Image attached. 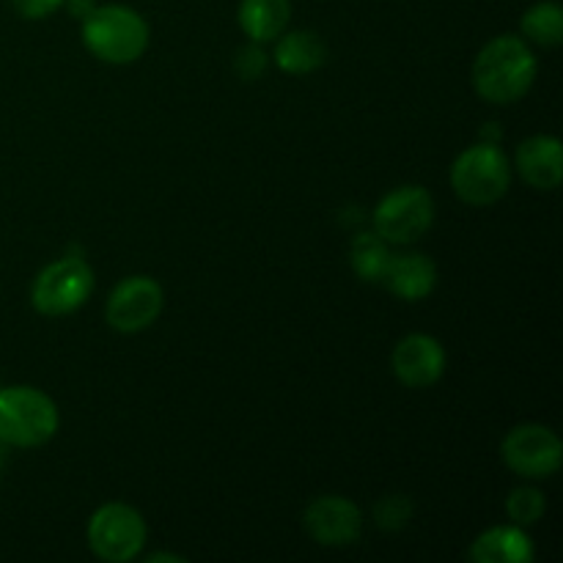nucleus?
Wrapping results in <instances>:
<instances>
[{
  "instance_id": "nucleus-1",
  "label": "nucleus",
  "mask_w": 563,
  "mask_h": 563,
  "mask_svg": "<svg viewBox=\"0 0 563 563\" xmlns=\"http://www.w3.org/2000/svg\"><path fill=\"white\" fill-rule=\"evenodd\" d=\"M537 55L520 36L493 38L484 44L473 64V88L489 104H515L537 80Z\"/></svg>"
},
{
  "instance_id": "nucleus-2",
  "label": "nucleus",
  "mask_w": 563,
  "mask_h": 563,
  "mask_svg": "<svg viewBox=\"0 0 563 563\" xmlns=\"http://www.w3.org/2000/svg\"><path fill=\"white\" fill-rule=\"evenodd\" d=\"M82 44L104 64H135L148 47V25L130 5H97L82 16Z\"/></svg>"
},
{
  "instance_id": "nucleus-3",
  "label": "nucleus",
  "mask_w": 563,
  "mask_h": 563,
  "mask_svg": "<svg viewBox=\"0 0 563 563\" xmlns=\"http://www.w3.org/2000/svg\"><path fill=\"white\" fill-rule=\"evenodd\" d=\"M60 416L55 401L31 385L0 390V443L36 449L55 438Z\"/></svg>"
},
{
  "instance_id": "nucleus-4",
  "label": "nucleus",
  "mask_w": 563,
  "mask_h": 563,
  "mask_svg": "<svg viewBox=\"0 0 563 563\" xmlns=\"http://www.w3.org/2000/svg\"><path fill=\"white\" fill-rule=\"evenodd\" d=\"M451 187L471 207L498 203L511 187V165L498 143L465 148L451 165Z\"/></svg>"
},
{
  "instance_id": "nucleus-5",
  "label": "nucleus",
  "mask_w": 563,
  "mask_h": 563,
  "mask_svg": "<svg viewBox=\"0 0 563 563\" xmlns=\"http://www.w3.org/2000/svg\"><path fill=\"white\" fill-rule=\"evenodd\" d=\"M88 548L99 561L130 563L146 548V522L126 504H104L88 520Z\"/></svg>"
},
{
  "instance_id": "nucleus-6",
  "label": "nucleus",
  "mask_w": 563,
  "mask_h": 563,
  "mask_svg": "<svg viewBox=\"0 0 563 563\" xmlns=\"http://www.w3.org/2000/svg\"><path fill=\"white\" fill-rule=\"evenodd\" d=\"M93 291V269L82 258L69 256L47 264L31 286V306L44 317H66L88 302Z\"/></svg>"
},
{
  "instance_id": "nucleus-7",
  "label": "nucleus",
  "mask_w": 563,
  "mask_h": 563,
  "mask_svg": "<svg viewBox=\"0 0 563 563\" xmlns=\"http://www.w3.org/2000/svg\"><path fill=\"white\" fill-rule=\"evenodd\" d=\"M434 223V201L427 187L405 185L383 198L374 209V234L388 245H410Z\"/></svg>"
},
{
  "instance_id": "nucleus-8",
  "label": "nucleus",
  "mask_w": 563,
  "mask_h": 563,
  "mask_svg": "<svg viewBox=\"0 0 563 563\" xmlns=\"http://www.w3.org/2000/svg\"><path fill=\"white\" fill-rule=\"evenodd\" d=\"M500 456L506 467L522 478H550L563 465V443L553 429L542 423H522L515 427L500 443Z\"/></svg>"
},
{
  "instance_id": "nucleus-9",
  "label": "nucleus",
  "mask_w": 563,
  "mask_h": 563,
  "mask_svg": "<svg viewBox=\"0 0 563 563\" xmlns=\"http://www.w3.org/2000/svg\"><path fill=\"white\" fill-rule=\"evenodd\" d=\"M163 286L148 275H132L124 278L108 297L104 319L119 333H141L152 328L163 313Z\"/></svg>"
},
{
  "instance_id": "nucleus-10",
  "label": "nucleus",
  "mask_w": 563,
  "mask_h": 563,
  "mask_svg": "<svg viewBox=\"0 0 563 563\" xmlns=\"http://www.w3.org/2000/svg\"><path fill=\"white\" fill-rule=\"evenodd\" d=\"M308 537L322 548H350L363 533V515L350 498L324 495L311 500L302 515Z\"/></svg>"
},
{
  "instance_id": "nucleus-11",
  "label": "nucleus",
  "mask_w": 563,
  "mask_h": 563,
  "mask_svg": "<svg viewBox=\"0 0 563 563\" xmlns=\"http://www.w3.org/2000/svg\"><path fill=\"white\" fill-rule=\"evenodd\" d=\"M390 366H394L396 379L407 388H432L445 372V350L432 335L410 333L394 346Z\"/></svg>"
},
{
  "instance_id": "nucleus-12",
  "label": "nucleus",
  "mask_w": 563,
  "mask_h": 563,
  "mask_svg": "<svg viewBox=\"0 0 563 563\" xmlns=\"http://www.w3.org/2000/svg\"><path fill=\"white\" fill-rule=\"evenodd\" d=\"M515 163L533 190H555L563 181V148L555 135H533L522 141Z\"/></svg>"
},
{
  "instance_id": "nucleus-13",
  "label": "nucleus",
  "mask_w": 563,
  "mask_h": 563,
  "mask_svg": "<svg viewBox=\"0 0 563 563\" xmlns=\"http://www.w3.org/2000/svg\"><path fill=\"white\" fill-rule=\"evenodd\" d=\"M383 284L388 286L399 300L418 302L434 291V284H438V267H434L432 258H427L423 253H394Z\"/></svg>"
},
{
  "instance_id": "nucleus-14",
  "label": "nucleus",
  "mask_w": 563,
  "mask_h": 563,
  "mask_svg": "<svg viewBox=\"0 0 563 563\" xmlns=\"http://www.w3.org/2000/svg\"><path fill=\"white\" fill-rule=\"evenodd\" d=\"M533 555L537 550L531 537L520 526L489 528L471 548V559L476 563H531Z\"/></svg>"
},
{
  "instance_id": "nucleus-15",
  "label": "nucleus",
  "mask_w": 563,
  "mask_h": 563,
  "mask_svg": "<svg viewBox=\"0 0 563 563\" xmlns=\"http://www.w3.org/2000/svg\"><path fill=\"white\" fill-rule=\"evenodd\" d=\"M328 60V47L313 31H291L280 33L275 44V64L286 75H311Z\"/></svg>"
},
{
  "instance_id": "nucleus-16",
  "label": "nucleus",
  "mask_w": 563,
  "mask_h": 563,
  "mask_svg": "<svg viewBox=\"0 0 563 563\" xmlns=\"http://www.w3.org/2000/svg\"><path fill=\"white\" fill-rule=\"evenodd\" d=\"M291 20L289 0H242L240 25L251 42H273Z\"/></svg>"
},
{
  "instance_id": "nucleus-17",
  "label": "nucleus",
  "mask_w": 563,
  "mask_h": 563,
  "mask_svg": "<svg viewBox=\"0 0 563 563\" xmlns=\"http://www.w3.org/2000/svg\"><path fill=\"white\" fill-rule=\"evenodd\" d=\"M390 258H394V253L379 234H357L352 240L350 264L357 278L366 280V284H383Z\"/></svg>"
},
{
  "instance_id": "nucleus-18",
  "label": "nucleus",
  "mask_w": 563,
  "mask_h": 563,
  "mask_svg": "<svg viewBox=\"0 0 563 563\" xmlns=\"http://www.w3.org/2000/svg\"><path fill=\"white\" fill-rule=\"evenodd\" d=\"M522 33L542 47H559L563 42V9L555 0L533 3L522 14Z\"/></svg>"
},
{
  "instance_id": "nucleus-19",
  "label": "nucleus",
  "mask_w": 563,
  "mask_h": 563,
  "mask_svg": "<svg viewBox=\"0 0 563 563\" xmlns=\"http://www.w3.org/2000/svg\"><path fill=\"white\" fill-rule=\"evenodd\" d=\"M544 495L533 487H517L509 493V500H506V515L515 526L528 528V526H537L539 520L544 517Z\"/></svg>"
},
{
  "instance_id": "nucleus-20",
  "label": "nucleus",
  "mask_w": 563,
  "mask_h": 563,
  "mask_svg": "<svg viewBox=\"0 0 563 563\" xmlns=\"http://www.w3.org/2000/svg\"><path fill=\"white\" fill-rule=\"evenodd\" d=\"M374 520L383 531H401L412 520V500L407 495H385L374 506Z\"/></svg>"
},
{
  "instance_id": "nucleus-21",
  "label": "nucleus",
  "mask_w": 563,
  "mask_h": 563,
  "mask_svg": "<svg viewBox=\"0 0 563 563\" xmlns=\"http://www.w3.org/2000/svg\"><path fill=\"white\" fill-rule=\"evenodd\" d=\"M236 71H240L242 80H256V77L264 75V66H267V55L258 47V42L247 44V47L240 49V58L234 60Z\"/></svg>"
},
{
  "instance_id": "nucleus-22",
  "label": "nucleus",
  "mask_w": 563,
  "mask_h": 563,
  "mask_svg": "<svg viewBox=\"0 0 563 563\" xmlns=\"http://www.w3.org/2000/svg\"><path fill=\"white\" fill-rule=\"evenodd\" d=\"M64 3L66 0H11L16 14L25 16V20H44V16L55 14Z\"/></svg>"
},
{
  "instance_id": "nucleus-23",
  "label": "nucleus",
  "mask_w": 563,
  "mask_h": 563,
  "mask_svg": "<svg viewBox=\"0 0 563 563\" xmlns=\"http://www.w3.org/2000/svg\"><path fill=\"white\" fill-rule=\"evenodd\" d=\"M69 9L75 16H88L97 9V3H93V0H69Z\"/></svg>"
},
{
  "instance_id": "nucleus-24",
  "label": "nucleus",
  "mask_w": 563,
  "mask_h": 563,
  "mask_svg": "<svg viewBox=\"0 0 563 563\" xmlns=\"http://www.w3.org/2000/svg\"><path fill=\"white\" fill-rule=\"evenodd\" d=\"M148 563H157V561H174V563H181L185 559L181 555H174V553H154V555H146Z\"/></svg>"
},
{
  "instance_id": "nucleus-25",
  "label": "nucleus",
  "mask_w": 563,
  "mask_h": 563,
  "mask_svg": "<svg viewBox=\"0 0 563 563\" xmlns=\"http://www.w3.org/2000/svg\"><path fill=\"white\" fill-rule=\"evenodd\" d=\"M0 473H3V451H0Z\"/></svg>"
}]
</instances>
